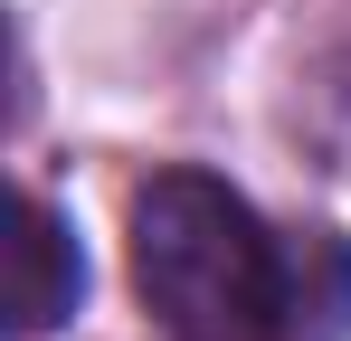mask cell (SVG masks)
Segmentation results:
<instances>
[{
	"label": "cell",
	"mask_w": 351,
	"mask_h": 341,
	"mask_svg": "<svg viewBox=\"0 0 351 341\" xmlns=\"http://www.w3.org/2000/svg\"><path fill=\"white\" fill-rule=\"evenodd\" d=\"M133 284L171 341H285L294 266L209 170H162L133 199Z\"/></svg>",
	"instance_id": "1"
},
{
	"label": "cell",
	"mask_w": 351,
	"mask_h": 341,
	"mask_svg": "<svg viewBox=\"0 0 351 341\" xmlns=\"http://www.w3.org/2000/svg\"><path fill=\"white\" fill-rule=\"evenodd\" d=\"M76 294H86V256H76L66 218L29 190V199L10 209V332L19 341L58 332L66 313H76Z\"/></svg>",
	"instance_id": "2"
}]
</instances>
